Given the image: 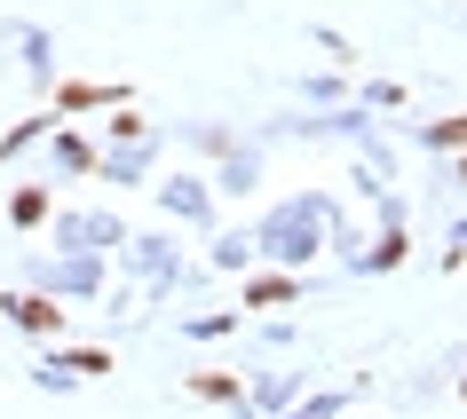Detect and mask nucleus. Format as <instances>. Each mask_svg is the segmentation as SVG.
I'll list each match as a JSON object with an SVG mask.
<instances>
[{
	"instance_id": "6",
	"label": "nucleus",
	"mask_w": 467,
	"mask_h": 419,
	"mask_svg": "<svg viewBox=\"0 0 467 419\" xmlns=\"http://www.w3.org/2000/svg\"><path fill=\"white\" fill-rule=\"evenodd\" d=\"M428 143H467V111H460V119H436V127H428Z\"/></svg>"
},
{
	"instance_id": "3",
	"label": "nucleus",
	"mask_w": 467,
	"mask_h": 419,
	"mask_svg": "<svg viewBox=\"0 0 467 419\" xmlns=\"http://www.w3.org/2000/svg\"><path fill=\"white\" fill-rule=\"evenodd\" d=\"M246 301H254V309H277V301H294V285H285V277H254Z\"/></svg>"
},
{
	"instance_id": "2",
	"label": "nucleus",
	"mask_w": 467,
	"mask_h": 419,
	"mask_svg": "<svg viewBox=\"0 0 467 419\" xmlns=\"http://www.w3.org/2000/svg\"><path fill=\"white\" fill-rule=\"evenodd\" d=\"M40 214H48V190H16V206H8V222H16V230H32Z\"/></svg>"
},
{
	"instance_id": "7",
	"label": "nucleus",
	"mask_w": 467,
	"mask_h": 419,
	"mask_svg": "<svg viewBox=\"0 0 467 419\" xmlns=\"http://www.w3.org/2000/svg\"><path fill=\"white\" fill-rule=\"evenodd\" d=\"M460 395H467V388H460Z\"/></svg>"
},
{
	"instance_id": "4",
	"label": "nucleus",
	"mask_w": 467,
	"mask_h": 419,
	"mask_svg": "<svg viewBox=\"0 0 467 419\" xmlns=\"http://www.w3.org/2000/svg\"><path fill=\"white\" fill-rule=\"evenodd\" d=\"M191 388H198V395H214V404H238V380H222V372H198Z\"/></svg>"
},
{
	"instance_id": "1",
	"label": "nucleus",
	"mask_w": 467,
	"mask_h": 419,
	"mask_svg": "<svg viewBox=\"0 0 467 419\" xmlns=\"http://www.w3.org/2000/svg\"><path fill=\"white\" fill-rule=\"evenodd\" d=\"M8 317L25 324V332H56V324H64V309H48V301H32V293H16V301H8Z\"/></svg>"
},
{
	"instance_id": "5",
	"label": "nucleus",
	"mask_w": 467,
	"mask_h": 419,
	"mask_svg": "<svg viewBox=\"0 0 467 419\" xmlns=\"http://www.w3.org/2000/svg\"><path fill=\"white\" fill-rule=\"evenodd\" d=\"M88 103H111V87H64V111H88Z\"/></svg>"
}]
</instances>
